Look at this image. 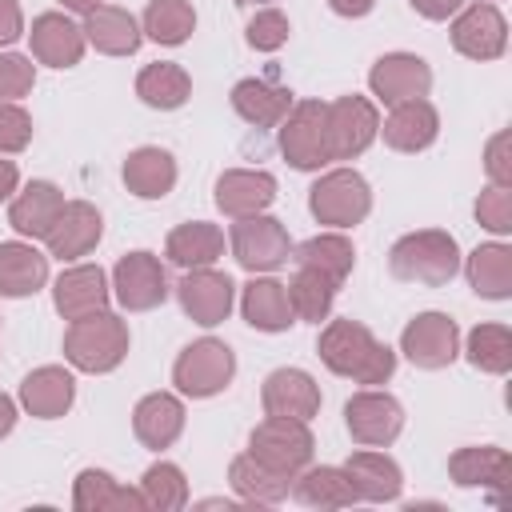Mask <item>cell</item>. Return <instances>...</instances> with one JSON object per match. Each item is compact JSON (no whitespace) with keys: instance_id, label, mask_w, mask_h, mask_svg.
Wrapping results in <instances>:
<instances>
[{"instance_id":"2","label":"cell","mask_w":512,"mask_h":512,"mask_svg":"<svg viewBox=\"0 0 512 512\" xmlns=\"http://www.w3.org/2000/svg\"><path fill=\"white\" fill-rule=\"evenodd\" d=\"M388 268L396 280H408V284H428V288H440L448 284L456 272H460V248H456V236L444 232V228H420V232H408L392 244L388 252Z\"/></svg>"},{"instance_id":"19","label":"cell","mask_w":512,"mask_h":512,"mask_svg":"<svg viewBox=\"0 0 512 512\" xmlns=\"http://www.w3.org/2000/svg\"><path fill=\"white\" fill-rule=\"evenodd\" d=\"M448 476L460 488H492L496 504H504V488L512 476V456L496 444H472V448H456L448 456Z\"/></svg>"},{"instance_id":"1","label":"cell","mask_w":512,"mask_h":512,"mask_svg":"<svg viewBox=\"0 0 512 512\" xmlns=\"http://www.w3.org/2000/svg\"><path fill=\"white\" fill-rule=\"evenodd\" d=\"M316 352L328 372L348 376L364 388L388 384L396 372V352L388 344H380L360 320H328L316 340Z\"/></svg>"},{"instance_id":"33","label":"cell","mask_w":512,"mask_h":512,"mask_svg":"<svg viewBox=\"0 0 512 512\" xmlns=\"http://www.w3.org/2000/svg\"><path fill=\"white\" fill-rule=\"evenodd\" d=\"M292 104H296V100H292L288 88L268 84V80H256V76H248V80H240V84L232 88V108H236L248 124H256V128H280V120L288 116Z\"/></svg>"},{"instance_id":"48","label":"cell","mask_w":512,"mask_h":512,"mask_svg":"<svg viewBox=\"0 0 512 512\" xmlns=\"http://www.w3.org/2000/svg\"><path fill=\"white\" fill-rule=\"evenodd\" d=\"M24 36V12L16 0H0V48L16 44Z\"/></svg>"},{"instance_id":"8","label":"cell","mask_w":512,"mask_h":512,"mask_svg":"<svg viewBox=\"0 0 512 512\" xmlns=\"http://www.w3.org/2000/svg\"><path fill=\"white\" fill-rule=\"evenodd\" d=\"M380 132V112L368 96H340L324 104V144L328 160H356Z\"/></svg>"},{"instance_id":"15","label":"cell","mask_w":512,"mask_h":512,"mask_svg":"<svg viewBox=\"0 0 512 512\" xmlns=\"http://www.w3.org/2000/svg\"><path fill=\"white\" fill-rule=\"evenodd\" d=\"M452 48L460 56H468V60H496V56H504V48H508V24H504L500 8L496 4H484V0L468 4L452 20Z\"/></svg>"},{"instance_id":"46","label":"cell","mask_w":512,"mask_h":512,"mask_svg":"<svg viewBox=\"0 0 512 512\" xmlns=\"http://www.w3.org/2000/svg\"><path fill=\"white\" fill-rule=\"evenodd\" d=\"M32 140V116L20 104L0 100V156L8 152H24Z\"/></svg>"},{"instance_id":"52","label":"cell","mask_w":512,"mask_h":512,"mask_svg":"<svg viewBox=\"0 0 512 512\" xmlns=\"http://www.w3.org/2000/svg\"><path fill=\"white\" fill-rule=\"evenodd\" d=\"M12 428H16V404H12V396L0 392V440H4Z\"/></svg>"},{"instance_id":"16","label":"cell","mask_w":512,"mask_h":512,"mask_svg":"<svg viewBox=\"0 0 512 512\" xmlns=\"http://www.w3.org/2000/svg\"><path fill=\"white\" fill-rule=\"evenodd\" d=\"M264 416H284V420H312L320 412V384L304 368H276L268 372L260 388Z\"/></svg>"},{"instance_id":"41","label":"cell","mask_w":512,"mask_h":512,"mask_svg":"<svg viewBox=\"0 0 512 512\" xmlns=\"http://www.w3.org/2000/svg\"><path fill=\"white\" fill-rule=\"evenodd\" d=\"M140 496H144V508H156V512H176L188 504V480L176 464L168 460H156L144 476H140Z\"/></svg>"},{"instance_id":"26","label":"cell","mask_w":512,"mask_h":512,"mask_svg":"<svg viewBox=\"0 0 512 512\" xmlns=\"http://www.w3.org/2000/svg\"><path fill=\"white\" fill-rule=\"evenodd\" d=\"M276 200V180L268 172H252V168H232L216 180V208L232 220L240 216H256Z\"/></svg>"},{"instance_id":"13","label":"cell","mask_w":512,"mask_h":512,"mask_svg":"<svg viewBox=\"0 0 512 512\" xmlns=\"http://www.w3.org/2000/svg\"><path fill=\"white\" fill-rule=\"evenodd\" d=\"M176 296H180V308L192 324L200 328H216L228 320L232 312V300H236V284L228 280V272H216L212 264L208 268H188L184 280L176 284Z\"/></svg>"},{"instance_id":"5","label":"cell","mask_w":512,"mask_h":512,"mask_svg":"<svg viewBox=\"0 0 512 512\" xmlns=\"http://www.w3.org/2000/svg\"><path fill=\"white\" fill-rule=\"evenodd\" d=\"M232 376H236V356L216 336L192 340L172 364V384L180 388V396H192V400H208V396L224 392L232 384Z\"/></svg>"},{"instance_id":"20","label":"cell","mask_w":512,"mask_h":512,"mask_svg":"<svg viewBox=\"0 0 512 512\" xmlns=\"http://www.w3.org/2000/svg\"><path fill=\"white\" fill-rule=\"evenodd\" d=\"M28 40H32V56L40 64H48V68H72V64H80L84 44H88L84 40V28L72 24L64 12H40L32 20Z\"/></svg>"},{"instance_id":"4","label":"cell","mask_w":512,"mask_h":512,"mask_svg":"<svg viewBox=\"0 0 512 512\" xmlns=\"http://www.w3.org/2000/svg\"><path fill=\"white\" fill-rule=\"evenodd\" d=\"M312 452H316V440H312V432H308L304 420L268 416L248 436V456L256 464H264L268 472L284 476V480H292L296 472H304L312 464Z\"/></svg>"},{"instance_id":"9","label":"cell","mask_w":512,"mask_h":512,"mask_svg":"<svg viewBox=\"0 0 512 512\" xmlns=\"http://www.w3.org/2000/svg\"><path fill=\"white\" fill-rule=\"evenodd\" d=\"M344 424L360 448H388L404 432V408L392 392L364 388L344 404Z\"/></svg>"},{"instance_id":"38","label":"cell","mask_w":512,"mask_h":512,"mask_svg":"<svg viewBox=\"0 0 512 512\" xmlns=\"http://www.w3.org/2000/svg\"><path fill=\"white\" fill-rule=\"evenodd\" d=\"M284 288H288V304H292V316L296 320H308V324L328 320L332 300H336V284L328 276H320L312 268H296V276Z\"/></svg>"},{"instance_id":"42","label":"cell","mask_w":512,"mask_h":512,"mask_svg":"<svg viewBox=\"0 0 512 512\" xmlns=\"http://www.w3.org/2000/svg\"><path fill=\"white\" fill-rule=\"evenodd\" d=\"M468 360L480 368V372H492V376H504L512 368V336L504 324H476L468 332Z\"/></svg>"},{"instance_id":"14","label":"cell","mask_w":512,"mask_h":512,"mask_svg":"<svg viewBox=\"0 0 512 512\" xmlns=\"http://www.w3.org/2000/svg\"><path fill=\"white\" fill-rule=\"evenodd\" d=\"M368 88L380 104H404V100H420L432 88V68L428 60H420L416 52H388L372 64L368 72Z\"/></svg>"},{"instance_id":"39","label":"cell","mask_w":512,"mask_h":512,"mask_svg":"<svg viewBox=\"0 0 512 512\" xmlns=\"http://www.w3.org/2000/svg\"><path fill=\"white\" fill-rule=\"evenodd\" d=\"M228 484H232L248 504H280V500L288 496V488H292V480L268 472V468L256 464L248 452L228 464Z\"/></svg>"},{"instance_id":"28","label":"cell","mask_w":512,"mask_h":512,"mask_svg":"<svg viewBox=\"0 0 512 512\" xmlns=\"http://www.w3.org/2000/svg\"><path fill=\"white\" fill-rule=\"evenodd\" d=\"M240 312L256 332H288L296 324L292 304H288V288L280 280H272V276H252L244 284Z\"/></svg>"},{"instance_id":"22","label":"cell","mask_w":512,"mask_h":512,"mask_svg":"<svg viewBox=\"0 0 512 512\" xmlns=\"http://www.w3.org/2000/svg\"><path fill=\"white\" fill-rule=\"evenodd\" d=\"M376 136H384V144L396 152H424L440 136V116L424 96L404 100V104H392V112L384 116Z\"/></svg>"},{"instance_id":"35","label":"cell","mask_w":512,"mask_h":512,"mask_svg":"<svg viewBox=\"0 0 512 512\" xmlns=\"http://www.w3.org/2000/svg\"><path fill=\"white\" fill-rule=\"evenodd\" d=\"M292 260H296V268H312V272L328 276V280L340 288V284L348 280L352 264H356V252H352V240H348V236H340V232H320V236L296 244V248H292Z\"/></svg>"},{"instance_id":"49","label":"cell","mask_w":512,"mask_h":512,"mask_svg":"<svg viewBox=\"0 0 512 512\" xmlns=\"http://www.w3.org/2000/svg\"><path fill=\"white\" fill-rule=\"evenodd\" d=\"M424 20H448V16H456L460 8H464V0H408Z\"/></svg>"},{"instance_id":"47","label":"cell","mask_w":512,"mask_h":512,"mask_svg":"<svg viewBox=\"0 0 512 512\" xmlns=\"http://www.w3.org/2000/svg\"><path fill=\"white\" fill-rule=\"evenodd\" d=\"M508 144H512V136H508V128H504V132H496V136L488 140V148H484V172H488V180H492V184H500V188H508V184H512Z\"/></svg>"},{"instance_id":"25","label":"cell","mask_w":512,"mask_h":512,"mask_svg":"<svg viewBox=\"0 0 512 512\" xmlns=\"http://www.w3.org/2000/svg\"><path fill=\"white\" fill-rule=\"evenodd\" d=\"M80 28H84V40L104 56H132L140 48V40H144L136 16L116 8V4H96L92 12H84Z\"/></svg>"},{"instance_id":"30","label":"cell","mask_w":512,"mask_h":512,"mask_svg":"<svg viewBox=\"0 0 512 512\" xmlns=\"http://www.w3.org/2000/svg\"><path fill=\"white\" fill-rule=\"evenodd\" d=\"M124 184L132 196L140 200H160L176 188V160L168 148H156V144H144L136 152H128L124 160Z\"/></svg>"},{"instance_id":"43","label":"cell","mask_w":512,"mask_h":512,"mask_svg":"<svg viewBox=\"0 0 512 512\" xmlns=\"http://www.w3.org/2000/svg\"><path fill=\"white\" fill-rule=\"evenodd\" d=\"M288 32H292V24H288V16H284L280 8H260V12L248 20V44H252L256 52H276V48H284V44H288Z\"/></svg>"},{"instance_id":"17","label":"cell","mask_w":512,"mask_h":512,"mask_svg":"<svg viewBox=\"0 0 512 512\" xmlns=\"http://www.w3.org/2000/svg\"><path fill=\"white\" fill-rule=\"evenodd\" d=\"M108 300H112V288H108V276L100 264H72L52 284V304L64 320L92 316V312L108 308Z\"/></svg>"},{"instance_id":"45","label":"cell","mask_w":512,"mask_h":512,"mask_svg":"<svg viewBox=\"0 0 512 512\" xmlns=\"http://www.w3.org/2000/svg\"><path fill=\"white\" fill-rule=\"evenodd\" d=\"M476 220H480L488 232L508 236V232H512V192L500 188V184H488V188L480 192V200H476Z\"/></svg>"},{"instance_id":"32","label":"cell","mask_w":512,"mask_h":512,"mask_svg":"<svg viewBox=\"0 0 512 512\" xmlns=\"http://www.w3.org/2000/svg\"><path fill=\"white\" fill-rule=\"evenodd\" d=\"M288 492H292L296 504H304V508H348V504L360 500L356 488H352V480H348V472H344V468H332V464L296 472Z\"/></svg>"},{"instance_id":"3","label":"cell","mask_w":512,"mask_h":512,"mask_svg":"<svg viewBox=\"0 0 512 512\" xmlns=\"http://www.w3.org/2000/svg\"><path fill=\"white\" fill-rule=\"evenodd\" d=\"M128 344H132L128 340V324L116 312L100 308V312L80 316V320L68 324V332H64V360L72 368H80V372L100 376V372H112V368L124 364Z\"/></svg>"},{"instance_id":"36","label":"cell","mask_w":512,"mask_h":512,"mask_svg":"<svg viewBox=\"0 0 512 512\" xmlns=\"http://www.w3.org/2000/svg\"><path fill=\"white\" fill-rule=\"evenodd\" d=\"M468 284L484 300H508L512 296V248L508 244H480L472 248L468 264Z\"/></svg>"},{"instance_id":"53","label":"cell","mask_w":512,"mask_h":512,"mask_svg":"<svg viewBox=\"0 0 512 512\" xmlns=\"http://www.w3.org/2000/svg\"><path fill=\"white\" fill-rule=\"evenodd\" d=\"M68 12H92L96 4H104V0H60Z\"/></svg>"},{"instance_id":"29","label":"cell","mask_w":512,"mask_h":512,"mask_svg":"<svg viewBox=\"0 0 512 512\" xmlns=\"http://www.w3.org/2000/svg\"><path fill=\"white\" fill-rule=\"evenodd\" d=\"M48 284V256L36 252L28 240H4L0 244V296H32Z\"/></svg>"},{"instance_id":"37","label":"cell","mask_w":512,"mask_h":512,"mask_svg":"<svg viewBox=\"0 0 512 512\" xmlns=\"http://www.w3.org/2000/svg\"><path fill=\"white\" fill-rule=\"evenodd\" d=\"M136 96H140L148 108L172 112V108H180V104L192 96V76H188L180 64H172V60L144 64L140 76H136Z\"/></svg>"},{"instance_id":"12","label":"cell","mask_w":512,"mask_h":512,"mask_svg":"<svg viewBox=\"0 0 512 512\" xmlns=\"http://www.w3.org/2000/svg\"><path fill=\"white\" fill-rule=\"evenodd\" d=\"M280 152L292 168L316 172L328 164V144H324V104L320 100H300L288 108L280 120Z\"/></svg>"},{"instance_id":"10","label":"cell","mask_w":512,"mask_h":512,"mask_svg":"<svg viewBox=\"0 0 512 512\" xmlns=\"http://www.w3.org/2000/svg\"><path fill=\"white\" fill-rule=\"evenodd\" d=\"M112 296L128 312H148L168 300V272L152 252H128L112 268Z\"/></svg>"},{"instance_id":"24","label":"cell","mask_w":512,"mask_h":512,"mask_svg":"<svg viewBox=\"0 0 512 512\" xmlns=\"http://www.w3.org/2000/svg\"><path fill=\"white\" fill-rule=\"evenodd\" d=\"M132 432L144 448L160 452L172 448L184 432V404L172 392H148L136 408H132Z\"/></svg>"},{"instance_id":"27","label":"cell","mask_w":512,"mask_h":512,"mask_svg":"<svg viewBox=\"0 0 512 512\" xmlns=\"http://www.w3.org/2000/svg\"><path fill=\"white\" fill-rule=\"evenodd\" d=\"M64 208V192L52 180H32L12 204H8V224L24 236V240H44L56 224Z\"/></svg>"},{"instance_id":"44","label":"cell","mask_w":512,"mask_h":512,"mask_svg":"<svg viewBox=\"0 0 512 512\" xmlns=\"http://www.w3.org/2000/svg\"><path fill=\"white\" fill-rule=\"evenodd\" d=\"M36 84V64L32 56L20 52H0V100L16 104L20 96H28Z\"/></svg>"},{"instance_id":"54","label":"cell","mask_w":512,"mask_h":512,"mask_svg":"<svg viewBox=\"0 0 512 512\" xmlns=\"http://www.w3.org/2000/svg\"><path fill=\"white\" fill-rule=\"evenodd\" d=\"M248 4H268V0H248Z\"/></svg>"},{"instance_id":"23","label":"cell","mask_w":512,"mask_h":512,"mask_svg":"<svg viewBox=\"0 0 512 512\" xmlns=\"http://www.w3.org/2000/svg\"><path fill=\"white\" fill-rule=\"evenodd\" d=\"M344 472H348V480H352V488H356L360 500H368V504H392V500H400L404 472H400V464L388 452L360 448V452L348 456Z\"/></svg>"},{"instance_id":"7","label":"cell","mask_w":512,"mask_h":512,"mask_svg":"<svg viewBox=\"0 0 512 512\" xmlns=\"http://www.w3.org/2000/svg\"><path fill=\"white\" fill-rule=\"evenodd\" d=\"M228 244H232L236 264L244 272H252V276L256 272H276V268H284L292 260V236H288V228L276 216H264V212L240 216L232 224Z\"/></svg>"},{"instance_id":"21","label":"cell","mask_w":512,"mask_h":512,"mask_svg":"<svg viewBox=\"0 0 512 512\" xmlns=\"http://www.w3.org/2000/svg\"><path fill=\"white\" fill-rule=\"evenodd\" d=\"M76 400V380L68 368L60 364H44V368H32L24 380H20V404L28 416L36 420H60Z\"/></svg>"},{"instance_id":"31","label":"cell","mask_w":512,"mask_h":512,"mask_svg":"<svg viewBox=\"0 0 512 512\" xmlns=\"http://www.w3.org/2000/svg\"><path fill=\"white\" fill-rule=\"evenodd\" d=\"M164 256L180 268H208L224 256V232L208 220H188L176 224L164 240Z\"/></svg>"},{"instance_id":"40","label":"cell","mask_w":512,"mask_h":512,"mask_svg":"<svg viewBox=\"0 0 512 512\" xmlns=\"http://www.w3.org/2000/svg\"><path fill=\"white\" fill-rule=\"evenodd\" d=\"M196 28V8L188 0H148L144 8V36L156 44H184Z\"/></svg>"},{"instance_id":"6","label":"cell","mask_w":512,"mask_h":512,"mask_svg":"<svg viewBox=\"0 0 512 512\" xmlns=\"http://www.w3.org/2000/svg\"><path fill=\"white\" fill-rule=\"evenodd\" d=\"M308 212L320 224L352 228L372 212V188L356 168H332L308 188Z\"/></svg>"},{"instance_id":"50","label":"cell","mask_w":512,"mask_h":512,"mask_svg":"<svg viewBox=\"0 0 512 512\" xmlns=\"http://www.w3.org/2000/svg\"><path fill=\"white\" fill-rule=\"evenodd\" d=\"M328 8H332L336 16L356 20V16H368V12L376 8V0H328Z\"/></svg>"},{"instance_id":"18","label":"cell","mask_w":512,"mask_h":512,"mask_svg":"<svg viewBox=\"0 0 512 512\" xmlns=\"http://www.w3.org/2000/svg\"><path fill=\"white\" fill-rule=\"evenodd\" d=\"M100 232H104V220H100L96 204L64 200V208H60L52 232L44 236V244H48V252L56 260H80V256H88L100 244Z\"/></svg>"},{"instance_id":"11","label":"cell","mask_w":512,"mask_h":512,"mask_svg":"<svg viewBox=\"0 0 512 512\" xmlns=\"http://www.w3.org/2000/svg\"><path fill=\"white\" fill-rule=\"evenodd\" d=\"M400 352L416 364V368H448L460 356V328L452 316L444 312H420L404 324L400 332Z\"/></svg>"},{"instance_id":"51","label":"cell","mask_w":512,"mask_h":512,"mask_svg":"<svg viewBox=\"0 0 512 512\" xmlns=\"http://www.w3.org/2000/svg\"><path fill=\"white\" fill-rule=\"evenodd\" d=\"M16 184H20L16 164H12V160H0V200H8V196L16 192Z\"/></svg>"},{"instance_id":"34","label":"cell","mask_w":512,"mask_h":512,"mask_svg":"<svg viewBox=\"0 0 512 512\" xmlns=\"http://www.w3.org/2000/svg\"><path fill=\"white\" fill-rule=\"evenodd\" d=\"M72 504H76V512H120V508L136 512V508H144V496H140V488L116 484L104 468H84L76 476Z\"/></svg>"}]
</instances>
